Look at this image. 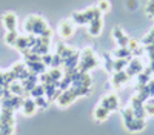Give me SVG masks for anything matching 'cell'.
Masks as SVG:
<instances>
[{"instance_id":"6da1fadb","label":"cell","mask_w":154,"mask_h":135,"mask_svg":"<svg viewBox=\"0 0 154 135\" xmlns=\"http://www.w3.org/2000/svg\"><path fill=\"white\" fill-rule=\"evenodd\" d=\"M25 29H26L28 32H31V34H40L43 37L51 39V29L48 26V23L38 16L28 17L26 22H25Z\"/></svg>"},{"instance_id":"7a4b0ae2","label":"cell","mask_w":154,"mask_h":135,"mask_svg":"<svg viewBox=\"0 0 154 135\" xmlns=\"http://www.w3.org/2000/svg\"><path fill=\"white\" fill-rule=\"evenodd\" d=\"M79 65H80V71L82 72H86L88 69H91V68H96L97 66V58L94 57V52H93V49H83V52H82V60L79 61Z\"/></svg>"},{"instance_id":"3957f363","label":"cell","mask_w":154,"mask_h":135,"mask_svg":"<svg viewBox=\"0 0 154 135\" xmlns=\"http://www.w3.org/2000/svg\"><path fill=\"white\" fill-rule=\"evenodd\" d=\"M79 89L77 88H71V89H66L65 92H63L60 97H59V100H57V104L60 107H66L68 104H71L77 97H79Z\"/></svg>"},{"instance_id":"277c9868","label":"cell","mask_w":154,"mask_h":135,"mask_svg":"<svg viewBox=\"0 0 154 135\" xmlns=\"http://www.w3.org/2000/svg\"><path fill=\"white\" fill-rule=\"evenodd\" d=\"M74 25H75V23H74L72 20H63V22L60 23L59 34H60L62 39H69V37L74 34V29H75Z\"/></svg>"},{"instance_id":"5b68a950","label":"cell","mask_w":154,"mask_h":135,"mask_svg":"<svg viewBox=\"0 0 154 135\" xmlns=\"http://www.w3.org/2000/svg\"><path fill=\"white\" fill-rule=\"evenodd\" d=\"M2 22H3V26L6 28V31H16L17 28V16L14 12H5L3 17H2Z\"/></svg>"},{"instance_id":"8992f818","label":"cell","mask_w":154,"mask_h":135,"mask_svg":"<svg viewBox=\"0 0 154 135\" xmlns=\"http://www.w3.org/2000/svg\"><path fill=\"white\" fill-rule=\"evenodd\" d=\"M100 104L103 106V107H106L109 112H111V110H114V109H117V106H119L117 95H116V94H109V95L103 97V100H102Z\"/></svg>"},{"instance_id":"52a82bcc","label":"cell","mask_w":154,"mask_h":135,"mask_svg":"<svg viewBox=\"0 0 154 135\" xmlns=\"http://www.w3.org/2000/svg\"><path fill=\"white\" fill-rule=\"evenodd\" d=\"M125 126L128 128V131H131V132H139V131H142V129L145 128V120H143V118H137V117H134L133 120L126 121V123H125Z\"/></svg>"},{"instance_id":"ba28073f","label":"cell","mask_w":154,"mask_h":135,"mask_svg":"<svg viewBox=\"0 0 154 135\" xmlns=\"http://www.w3.org/2000/svg\"><path fill=\"white\" fill-rule=\"evenodd\" d=\"M22 110L23 114L29 117V115H34L35 110H37V104H35V100H31V98H26L23 103H22Z\"/></svg>"},{"instance_id":"9c48e42d","label":"cell","mask_w":154,"mask_h":135,"mask_svg":"<svg viewBox=\"0 0 154 135\" xmlns=\"http://www.w3.org/2000/svg\"><path fill=\"white\" fill-rule=\"evenodd\" d=\"M88 32L91 35H99L102 32V25H103V22H102V19H94L88 23Z\"/></svg>"},{"instance_id":"30bf717a","label":"cell","mask_w":154,"mask_h":135,"mask_svg":"<svg viewBox=\"0 0 154 135\" xmlns=\"http://www.w3.org/2000/svg\"><path fill=\"white\" fill-rule=\"evenodd\" d=\"M112 35H114V39H116V42H117L120 46H128V42H130V39L123 34V31L120 29V28H116L114 31H112Z\"/></svg>"},{"instance_id":"8fae6325","label":"cell","mask_w":154,"mask_h":135,"mask_svg":"<svg viewBox=\"0 0 154 135\" xmlns=\"http://www.w3.org/2000/svg\"><path fill=\"white\" fill-rule=\"evenodd\" d=\"M109 117V110L106 107H103L102 104H99L96 109H94V118L97 121H105L106 118Z\"/></svg>"},{"instance_id":"7c38bea8","label":"cell","mask_w":154,"mask_h":135,"mask_svg":"<svg viewBox=\"0 0 154 135\" xmlns=\"http://www.w3.org/2000/svg\"><path fill=\"white\" fill-rule=\"evenodd\" d=\"M142 61H140L139 58H134L131 63H128V75H133V74H139L140 71H142Z\"/></svg>"},{"instance_id":"4fadbf2b","label":"cell","mask_w":154,"mask_h":135,"mask_svg":"<svg viewBox=\"0 0 154 135\" xmlns=\"http://www.w3.org/2000/svg\"><path fill=\"white\" fill-rule=\"evenodd\" d=\"M128 78H130V75L125 72V71H120V72H116V75L112 77V83L116 86H120L122 83H125Z\"/></svg>"},{"instance_id":"5bb4252c","label":"cell","mask_w":154,"mask_h":135,"mask_svg":"<svg viewBox=\"0 0 154 135\" xmlns=\"http://www.w3.org/2000/svg\"><path fill=\"white\" fill-rule=\"evenodd\" d=\"M19 37H20V35L17 34V31H8L6 35H5V42H6V45H9V46H16V42H17Z\"/></svg>"},{"instance_id":"9a60e30c","label":"cell","mask_w":154,"mask_h":135,"mask_svg":"<svg viewBox=\"0 0 154 135\" xmlns=\"http://www.w3.org/2000/svg\"><path fill=\"white\" fill-rule=\"evenodd\" d=\"M114 54H116V57H117V58H126V60H130V57H131V51L128 48H125V46H120Z\"/></svg>"},{"instance_id":"2e32d148","label":"cell","mask_w":154,"mask_h":135,"mask_svg":"<svg viewBox=\"0 0 154 135\" xmlns=\"http://www.w3.org/2000/svg\"><path fill=\"white\" fill-rule=\"evenodd\" d=\"M126 66H128V60H126V58H117V60L114 61V71H116V72L123 71Z\"/></svg>"},{"instance_id":"e0dca14e","label":"cell","mask_w":154,"mask_h":135,"mask_svg":"<svg viewBox=\"0 0 154 135\" xmlns=\"http://www.w3.org/2000/svg\"><path fill=\"white\" fill-rule=\"evenodd\" d=\"M9 91L12 92V94H16V95H19V94H22V91H23V84L20 83V81H14L11 84V88H9Z\"/></svg>"},{"instance_id":"ac0fdd59","label":"cell","mask_w":154,"mask_h":135,"mask_svg":"<svg viewBox=\"0 0 154 135\" xmlns=\"http://www.w3.org/2000/svg\"><path fill=\"white\" fill-rule=\"evenodd\" d=\"M97 8L100 9V12H108V11L111 9V5H109L108 0H99Z\"/></svg>"},{"instance_id":"d6986e66","label":"cell","mask_w":154,"mask_h":135,"mask_svg":"<svg viewBox=\"0 0 154 135\" xmlns=\"http://www.w3.org/2000/svg\"><path fill=\"white\" fill-rule=\"evenodd\" d=\"M143 109H145L146 115H154V103H152V101H148V103H145Z\"/></svg>"},{"instance_id":"ffe728a7","label":"cell","mask_w":154,"mask_h":135,"mask_svg":"<svg viewBox=\"0 0 154 135\" xmlns=\"http://www.w3.org/2000/svg\"><path fill=\"white\" fill-rule=\"evenodd\" d=\"M143 43H145V45H152V43H154V29H152V31H151V32H149V34L145 37Z\"/></svg>"},{"instance_id":"44dd1931","label":"cell","mask_w":154,"mask_h":135,"mask_svg":"<svg viewBox=\"0 0 154 135\" xmlns=\"http://www.w3.org/2000/svg\"><path fill=\"white\" fill-rule=\"evenodd\" d=\"M126 6H128V9H136L137 8V2H136V0H128Z\"/></svg>"}]
</instances>
